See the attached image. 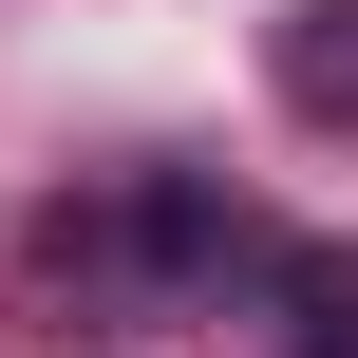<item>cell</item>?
<instances>
[{
    "instance_id": "2",
    "label": "cell",
    "mask_w": 358,
    "mask_h": 358,
    "mask_svg": "<svg viewBox=\"0 0 358 358\" xmlns=\"http://www.w3.org/2000/svg\"><path fill=\"white\" fill-rule=\"evenodd\" d=\"M264 321L302 358H358V245H264Z\"/></svg>"
},
{
    "instance_id": "1",
    "label": "cell",
    "mask_w": 358,
    "mask_h": 358,
    "mask_svg": "<svg viewBox=\"0 0 358 358\" xmlns=\"http://www.w3.org/2000/svg\"><path fill=\"white\" fill-rule=\"evenodd\" d=\"M264 76H283V113H321V132H358V0H283Z\"/></svg>"
}]
</instances>
